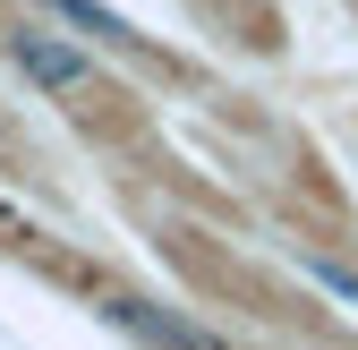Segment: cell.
Returning <instances> with one entry per match:
<instances>
[{
  "label": "cell",
  "instance_id": "7a4b0ae2",
  "mask_svg": "<svg viewBox=\"0 0 358 350\" xmlns=\"http://www.w3.org/2000/svg\"><path fill=\"white\" fill-rule=\"evenodd\" d=\"M103 316H111V333H128L137 350H231L213 325L162 308V299H103Z\"/></svg>",
  "mask_w": 358,
  "mask_h": 350
},
{
  "label": "cell",
  "instance_id": "6da1fadb",
  "mask_svg": "<svg viewBox=\"0 0 358 350\" xmlns=\"http://www.w3.org/2000/svg\"><path fill=\"white\" fill-rule=\"evenodd\" d=\"M0 43H9L17 77L43 85V94H77V85H94V52H85V43H69V34H52V26H9Z\"/></svg>",
  "mask_w": 358,
  "mask_h": 350
},
{
  "label": "cell",
  "instance_id": "3957f363",
  "mask_svg": "<svg viewBox=\"0 0 358 350\" xmlns=\"http://www.w3.org/2000/svg\"><path fill=\"white\" fill-rule=\"evenodd\" d=\"M43 9L60 18L69 43H94V52H137V26H128L120 9H103V0H43Z\"/></svg>",
  "mask_w": 358,
  "mask_h": 350
},
{
  "label": "cell",
  "instance_id": "277c9868",
  "mask_svg": "<svg viewBox=\"0 0 358 350\" xmlns=\"http://www.w3.org/2000/svg\"><path fill=\"white\" fill-rule=\"evenodd\" d=\"M307 274H316L324 290H341L350 308H358V274H350V265H333V256H307Z\"/></svg>",
  "mask_w": 358,
  "mask_h": 350
}]
</instances>
